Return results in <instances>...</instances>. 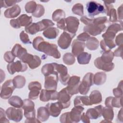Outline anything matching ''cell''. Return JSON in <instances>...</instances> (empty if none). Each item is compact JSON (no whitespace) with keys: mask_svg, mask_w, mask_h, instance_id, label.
Instances as JSON below:
<instances>
[{"mask_svg":"<svg viewBox=\"0 0 123 123\" xmlns=\"http://www.w3.org/2000/svg\"><path fill=\"white\" fill-rule=\"evenodd\" d=\"M32 44L35 49L44 52L46 55L52 56L55 59H59L61 57V54L58 49L57 46L45 41L41 37H36L33 40Z\"/></svg>","mask_w":123,"mask_h":123,"instance_id":"1","label":"cell"},{"mask_svg":"<svg viewBox=\"0 0 123 123\" xmlns=\"http://www.w3.org/2000/svg\"><path fill=\"white\" fill-rule=\"evenodd\" d=\"M54 25V23L49 19H44L37 23H31L29 25L25 27V31L32 35H34L41 31L45 30L49 27Z\"/></svg>","mask_w":123,"mask_h":123,"instance_id":"2","label":"cell"},{"mask_svg":"<svg viewBox=\"0 0 123 123\" xmlns=\"http://www.w3.org/2000/svg\"><path fill=\"white\" fill-rule=\"evenodd\" d=\"M22 108L24 110V115L26 118L25 123H40L37 119H36L35 104L29 99L24 100Z\"/></svg>","mask_w":123,"mask_h":123,"instance_id":"3","label":"cell"},{"mask_svg":"<svg viewBox=\"0 0 123 123\" xmlns=\"http://www.w3.org/2000/svg\"><path fill=\"white\" fill-rule=\"evenodd\" d=\"M93 77L94 75L91 73H88L84 76L78 87L79 92L81 94L86 95L88 93L90 86L94 84Z\"/></svg>","mask_w":123,"mask_h":123,"instance_id":"4","label":"cell"},{"mask_svg":"<svg viewBox=\"0 0 123 123\" xmlns=\"http://www.w3.org/2000/svg\"><path fill=\"white\" fill-rule=\"evenodd\" d=\"M86 10L89 16L92 18L99 13L106 12L104 7L95 1H91L87 3Z\"/></svg>","mask_w":123,"mask_h":123,"instance_id":"5","label":"cell"},{"mask_svg":"<svg viewBox=\"0 0 123 123\" xmlns=\"http://www.w3.org/2000/svg\"><path fill=\"white\" fill-rule=\"evenodd\" d=\"M79 25V21L77 18L73 16L68 17L64 19V31L73 34H76Z\"/></svg>","mask_w":123,"mask_h":123,"instance_id":"6","label":"cell"},{"mask_svg":"<svg viewBox=\"0 0 123 123\" xmlns=\"http://www.w3.org/2000/svg\"><path fill=\"white\" fill-rule=\"evenodd\" d=\"M32 22V18L25 14H22L15 19L10 21L11 25L14 28H20L21 26H27L30 25Z\"/></svg>","mask_w":123,"mask_h":123,"instance_id":"7","label":"cell"},{"mask_svg":"<svg viewBox=\"0 0 123 123\" xmlns=\"http://www.w3.org/2000/svg\"><path fill=\"white\" fill-rule=\"evenodd\" d=\"M55 70L59 74V79L61 83L64 86L67 84L68 80L70 77L68 74L67 68L63 64L53 63Z\"/></svg>","mask_w":123,"mask_h":123,"instance_id":"8","label":"cell"},{"mask_svg":"<svg viewBox=\"0 0 123 123\" xmlns=\"http://www.w3.org/2000/svg\"><path fill=\"white\" fill-rule=\"evenodd\" d=\"M20 60L23 62L27 64L31 69L38 67L41 63V59L38 56L28 53L25 54Z\"/></svg>","mask_w":123,"mask_h":123,"instance_id":"9","label":"cell"},{"mask_svg":"<svg viewBox=\"0 0 123 123\" xmlns=\"http://www.w3.org/2000/svg\"><path fill=\"white\" fill-rule=\"evenodd\" d=\"M122 30L123 28L122 25L119 24L114 23L108 27L106 32L102 35V37L103 39L113 40L115 37L116 34Z\"/></svg>","mask_w":123,"mask_h":123,"instance_id":"10","label":"cell"},{"mask_svg":"<svg viewBox=\"0 0 123 123\" xmlns=\"http://www.w3.org/2000/svg\"><path fill=\"white\" fill-rule=\"evenodd\" d=\"M76 34H73L69 32L64 31L60 36L58 40V44L62 49H67L70 46L72 39Z\"/></svg>","mask_w":123,"mask_h":123,"instance_id":"11","label":"cell"},{"mask_svg":"<svg viewBox=\"0 0 123 123\" xmlns=\"http://www.w3.org/2000/svg\"><path fill=\"white\" fill-rule=\"evenodd\" d=\"M80 78L78 76L74 75L70 77L66 87L69 94L72 96L79 92L78 87L79 86Z\"/></svg>","mask_w":123,"mask_h":123,"instance_id":"12","label":"cell"},{"mask_svg":"<svg viewBox=\"0 0 123 123\" xmlns=\"http://www.w3.org/2000/svg\"><path fill=\"white\" fill-rule=\"evenodd\" d=\"M12 80H8L4 83L1 86L0 97L3 99H8L12 95L15 89Z\"/></svg>","mask_w":123,"mask_h":123,"instance_id":"13","label":"cell"},{"mask_svg":"<svg viewBox=\"0 0 123 123\" xmlns=\"http://www.w3.org/2000/svg\"><path fill=\"white\" fill-rule=\"evenodd\" d=\"M72 96L68 92L66 88H64L58 92V102L62 105V109L68 108L70 106V98Z\"/></svg>","mask_w":123,"mask_h":123,"instance_id":"14","label":"cell"},{"mask_svg":"<svg viewBox=\"0 0 123 123\" xmlns=\"http://www.w3.org/2000/svg\"><path fill=\"white\" fill-rule=\"evenodd\" d=\"M7 68L10 74H13L16 72L25 71L27 69V65L22 61H17L16 62L9 63L7 66Z\"/></svg>","mask_w":123,"mask_h":123,"instance_id":"15","label":"cell"},{"mask_svg":"<svg viewBox=\"0 0 123 123\" xmlns=\"http://www.w3.org/2000/svg\"><path fill=\"white\" fill-rule=\"evenodd\" d=\"M6 116L8 119L16 122L21 121L23 118V113L22 110L15 108L10 107L5 111Z\"/></svg>","mask_w":123,"mask_h":123,"instance_id":"16","label":"cell"},{"mask_svg":"<svg viewBox=\"0 0 123 123\" xmlns=\"http://www.w3.org/2000/svg\"><path fill=\"white\" fill-rule=\"evenodd\" d=\"M106 27V26L105 24L98 25L92 23L91 24L85 26L84 27L83 30L89 35L97 36L101 34V32L105 29Z\"/></svg>","mask_w":123,"mask_h":123,"instance_id":"17","label":"cell"},{"mask_svg":"<svg viewBox=\"0 0 123 123\" xmlns=\"http://www.w3.org/2000/svg\"><path fill=\"white\" fill-rule=\"evenodd\" d=\"M59 80L58 74H50L45 76L44 87L48 90H56Z\"/></svg>","mask_w":123,"mask_h":123,"instance_id":"18","label":"cell"},{"mask_svg":"<svg viewBox=\"0 0 123 123\" xmlns=\"http://www.w3.org/2000/svg\"><path fill=\"white\" fill-rule=\"evenodd\" d=\"M28 87L30 90L28 95L29 98L32 100L37 98L40 93V90L41 89L40 83L37 81L32 82L29 84Z\"/></svg>","mask_w":123,"mask_h":123,"instance_id":"19","label":"cell"},{"mask_svg":"<svg viewBox=\"0 0 123 123\" xmlns=\"http://www.w3.org/2000/svg\"><path fill=\"white\" fill-rule=\"evenodd\" d=\"M58 92L54 90L42 89L40 95V100L41 101L46 102L50 100H55L58 98Z\"/></svg>","mask_w":123,"mask_h":123,"instance_id":"20","label":"cell"},{"mask_svg":"<svg viewBox=\"0 0 123 123\" xmlns=\"http://www.w3.org/2000/svg\"><path fill=\"white\" fill-rule=\"evenodd\" d=\"M46 107L47 108L50 115L54 117H58L63 109L62 105L58 101L55 103H49L46 105Z\"/></svg>","mask_w":123,"mask_h":123,"instance_id":"21","label":"cell"},{"mask_svg":"<svg viewBox=\"0 0 123 123\" xmlns=\"http://www.w3.org/2000/svg\"><path fill=\"white\" fill-rule=\"evenodd\" d=\"M86 44L83 41L75 39L72 45V52L74 56L77 57L80 54L83 52L85 48Z\"/></svg>","mask_w":123,"mask_h":123,"instance_id":"22","label":"cell"},{"mask_svg":"<svg viewBox=\"0 0 123 123\" xmlns=\"http://www.w3.org/2000/svg\"><path fill=\"white\" fill-rule=\"evenodd\" d=\"M84 108L81 106H74L70 112L71 120L73 123H78L81 120V113Z\"/></svg>","mask_w":123,"mask_h":123,"instance_id":"23","label":"cell"},{"mask_svg":"<svg viewBox=\"0 0 123 123\" xmlns=\"http://www.w3.org/2000/svg\"><path fill=\"white\" fill-rule=\"evenodd\" d=\"M103 107L100 105L95 107L94 108H90L86 111V115L91 119H97L101 117Z\"/></svg>","mask_w":123,"mask_h":123,"instance_id":"24","label":"cell"},{"mask_svg":"<svg viewBox=\"0 0 123 123\" xmlns=\"http://www.w3.org/2000/svg\"><path fill=\"white\" fill-rule=\"evenodd\" d=\"M105 104L107 107L121 108L122 107V97L120 98L109 97L106 98Z\"/></svg>","mask_w":123,"mask_h":123,"instance_id":"25","label":"cell"},{"mask_svg":"<svg viewBox=\"0 0 123 123\" xmlns=\"http://www.w3.org/2000/svg\"><path fill=\"white\" fill-rule=\"evenodd\" d=\"M94 65L98 69L102 70L105 72H110L114 68V64L112 62L106 63L100 60V57H98L94 61Z\"/></svg>","mask_w":123,"mask_h":123,"instance_id":"26","label":"cell"},{"mask_svg":"<svg viewBox=\"0 0 123 123\" xmlns=\"http://www.w3.org/2000/svg\"><path fill=\"white\" fill-rule=\"evenodd\" d=\"M21 12L20 6L16 4L13 7L8 8L4 12V16L8 18H12L17 17Z\"/></svg>","mask_w":123,"mask_h":123,"instance_id":"27","label":"cell"},{"mask_svg":"<svg viewBox=\"0 0 123 123\" xmlns=\"http://www.w3.org/2000/svg\"><path fill=\"white\" fill-rule=\"evenodd\" d=\"M89 101L91 105L100 103L102 101V96L98 90H95L92 91L89 96Z\"/></svg>","mask_w":123,"mask_h":123,"instance_id":"28","label":"cell"},{"mask_svg":"<svg viewBox=\"0 0 123 123\" xmlns=\"http://www.w3.org/2000/svg\"><path fill=\"white\" fill-rule=\"evenodd\" d=\"M49 115V113L46 107H40L37 109V119L41 122L48 120Z\"/></svg>","mask_w":123,"mask_h":123,"instance_id":"29","label":"cell"},{"mask_svg":"<svg viewBox=\"0 0 123 123\" xmlns=\"http://www.w3.org/2000/svg\"><path fill=\"white\" fill-rule=\"evenodd\" d=\"M12 52L15 57H17L20 59H21L25 54L27 53L26 49L22 47V46L19 44H16L13 46L12 50Z\"/></svg>","mask_w":123,"mask_h":123,"instance_id":"30","label":"cell"},{"mask_svg":"<svg viewBox=\"0 0 123 123\" xmlns=\"http://www.w3.org/2000/svg\"><path fill=\"white\" fill-rule=\"evenodd\" d=\"M74 106H90L91 105L89 97L88 96H77L74 101Z\"/></svg>","mask_w":123,"mask_h":123,"instance_id":"31","label":"cell"},{"mask_svg":"<svg viewBox=\"0 0 123 123\" xmlns=\"http://www.w3.org/2000/svg\"><path fill=\"white\" fill-rule=\"evenodd\" d=\"M59 30L55 27H49L43 32V36L48 39H54L58 36Z\"/></svg>","mask_w":123,"mask_h":123,"instance_id":"32","label":"cell"},{"mask_svg":"<svg viewBox=\"0 0 123 123\" xmlns=\"http://www.w3.org/2000/svg\"><path fill=\"white\" fill-rule=\"evenodd\" d=\"M107 75L104 72H98L96 73L93 77L94 84L95 85H102L103 84L106 80Z\"/></svg>","mask_w":123,"mask_h":123,"instance_id":"33","label":"cell"},{"mask_svg":"<svg viewBox=\"0 0 123 123\" xmlns=\"http://www.w3.org/2000/svg\"><path fill=\"white\" fill-rule=\"evenodd\" d=\"M102 115L107 122H111L114 117V112L112 108L107 107H104L102 112Z\"/></svg>","mask_w":123,"mask_h":123,"instance_id":"34","label":"cell"},{"mask_svg":"<svg viewBox=\"0 0 123 123\" xmlns=\"http://www.w3.org/2000/svg\"><path fill=\"white\" fill-rule=\"evenodd\" d=\"M41 72L45 76L53 74H58L54 69L53 63L45 64L41 68Z\"/></svg>","mask_w":123,"mask_h":123,"instance_id":"35","label":"cell"},{"mask_svg":"<svg viewBox=\"0 0 123 123\" xmlns=\"http://www.w3.org/2000/svg\"><path fill=\"white\" fill-rule=\"evenodd\" d=\"M8 103L10 105L13 107L20 108L23 106L24 100L18 96H13L10 98L8 100Z\"/></svg>","mask_w":123,"mask_h":123,"instance_id":"36","label":"cell"},{"mask_svg":"<svg viewBox=\"0 0 123 123\" xmlns=\"http://www.w3.org/2000/svg\"><path fill=\"white\" fill-rule=\"evenodd\" d=\"M86 46L88 49L90 50H94L98 48L99 41L94 37H90L87 40Z\"/></svg>","mask_w":123,"mask_h":123,"instance_id":"37","label":"cell"},{"mask_svg":"<svg viewBox=\"0 0 123 123\" xmlns=\"http://www.w3.org/2000/svg\"><path fill=\"white\" fill-rule=\"evenodd\" d=\"M100 46L103 51H108L114 48L116 44L113 40L103 39L100 42Z\"/></svg>","mask_w":123,"mask_h":123,"instance_id":"38","label":"cell"},{"mask_svg":"<svg viewBox=\"0 0 123 123\" xmlns=\"http://www.w3.org/2000/svg\"><path fill=\"white\" fill-rule=\"evenodd\" d=\"M114 56L113 52L111 51H104L100 58L101 61L103 62L106 63H110L112 62Z\"/></svg>","mask_w":123,"mask_h":123,"instance_id":"39","label":"cell"},{"mask_svg":"<svg viewBox=\"0 0 123 123\" xmlns=\"http://www.w3.org/2000/svg\"><path fill=\"white\" fill-rule=\"evenodd\" d=\"M91 55L87 52H82L77 56L78 62L80 64H86L89 62Z\"/></svg>","mask_w":123,"mask_h":123,"instance_id":"40","label":"cell"},{"mask_svg":"<svg viewBox=\"0 0 123 123\" xmlns=\"http://www.w3.org/2000/svg\"><path fill=\"white\" fill-rule=\"evenodd\" d=\"M13 85L16 88H21L25 84V78L21 75H17L12 79Z\"/></svg>","mask_w":123,"mask_h":123,"instance_id":"41","label":"cell"},{"mask_svg":"<svg viewBox=\"0 0 123 123\" xmlns=\"http://www.w3.org/2000/svg\"><path fill=\"white\" fill-rule=\"evenodd\" d=\"M65 16V13L61 9H58L53 12L52 18L54 21L58 22L61 19L64 18Z\"/></svg>","mask_w":123,"mask_h":123,"instance_id":"42","label":"cell"},{"mask_svg":"<svg viewBox=\"0 0 123 123\" xmlns=\"http://www.w3.org/2000/svg\"><path fill=\"white\" fill-rule=\"evenodd\" d=\"M63 62L67 65H72L75 62L74 56L71 53H66L63 56Z\"/></svg>","mask_w":123,"mask_h":123,"instance_id":"43","label":"cell"},{"mask_svg":"<svg viewBox=\"0 0 123 123\" xmlns=\"http://www.w3.org/2000/svg\"><path fill=\"white\" fill-rule=\"evenodd\" d=\"M72 12L79 16H83L84 15V7L82 4L80 3H76L74 4L72 9Z\"/></svg>","mask_w":123,"mask_h":123,"instance_id":"44","label":"cell"},{"mask_svg":"<svg viewBox=\"0 0 123 123\" xmlns=\"http://www.w3.org/2000/svg\"><path fill=\"white\" fill-rule=\"evenodd\" d=\"M37 4L34 1H30L26 3L25 5V10L27 13H33L36 10Z\"/></svg>","mask_w":123,"mask_h":123,"instance_id":"45","label":"cell"},{"mask_svg":"<svg viewBox=\"0 0 123 123\" xmlns=\"http://www.w3.org/2000/svg\"><path fill=\"white\" fill-rule=\"evenodd\" d=\"M45 12V9L41 4L37 5L36 11L32 13V15L35 17L39 18L43 15Z\"/></svg>","mask_w":123,"mask_h":123,"instance_id":"46","label":"cell"},{"mask_svg":"<svg viewBox=\"0 0 123 123\" xmlns=\"http://www.w3.org/2000/svg\"><path fill=\"white\" fill-rule=\"evenodd\" d=\"M113 93L114 96L116 98H120L123 96V81L121 80L119 83L117 88L113 89Z\"/></svg>","mask_w":123,"mask_h":123,"instance_id":"47","label":"cell"},{"mask_svg":"<svg viewBox=\"0 0 123 123\" xmlns=\"http://www.w3.org/2000/svg\"><path fill=\"white\" fill-rule=\"evenodd\" d=\"M108 16H110V21L112 23H115L117 21V17L116 14V11L114 8H112L110 10L108 13L107 14Z\"/></svg>","mask_w":123,"mask_h":123,"instance_id":"48","label":"cell"},{"mask_svg":"<svg viewBox=\"0 0 123 123\" xmlns=\"http://www.w3.org/2000/svg\"><path fill=\"white\" fill-rule=\"evenodd\" d=\"M60 121L62 123H73L71 120L70 112H69L63 113L60 118Z\"/></svg>","mask_w":123,"mask_h":123,"instance_id":"49","label":"cell"},{"mask_svg":"<svg viewBox=\"0 0 123 123\" xmlns=\"http://www.w3.org/2000/svg\"><path fill=\"white\" fill-rule=\"evenodd\" d=\"M20 1L19 0H2L0 2V7L8 8L9 7L15 5L17 2Z\"/></svg>","mask_w":123,"mask_h":123,"instance_id":"50","label":"cell"},{"mask_svg":"<svg viewBox=\"0 0 123 123\" xmlns=\"http://www.w3.org/2000/svg\"><path fill=\"white\" fill-rule=\"evenodd\" d=\"M20 38L22 42L24 44H31V42L30 41L28 35L25 33L24 31H22L20 34Z\"/></svg>","mask_w":123,"mask_h":123,"instance_id":"51","label":"cell"},{"mask_svg":"<svg viewBox=\"0 0 123 123\" xmlns=\"http://www.w3.org/2000/svg\"><path fill=\"white\" fill-rule=\"evenodd\" d=\"M15 57L12 53V51H7L4 55V59L8 63L13 62L15 59Z\"/></svg>","mask_w":123,"mask_h":123,"instance_id":"52","label":"cell"},{"mask_svg":"<svg viewBox=\"0 0 123 123\" xmlns=\"http://www.w3.org/2000/svg\"><path fill=\"white\" fill-rule=\"evenodd\" d=\"M107 21H108L107 18L105 16H104V17H99L93 19V23L97 25H104V24L107 23Z\"/></svg>","mask_w":123,"mask_h":123,"instance_id":"53","label":"cell"},{"mask_svg":"<svg viewBox=\"0 0 123 123\" xmlns=\"http://www.w3.org/2000/svg\"><path fill=\"white\" fill-rule=\"evenodd\" d=\"M90 37V35L85 32L79 34L77 37V39L79 41L84 42L87 40Z\"/></svg>","mask_w":123,"mask_h":123,"instance_id":"54","label":"cell"},{"mask_svg":"<svg viewBox=\"0 0 123 123\" xmlns=\"http://www.w3.org/2000/svg\"><path fill=\"white\" fill-rule=\"evenodd\" d=\"M6 112H4V111L1 108L0 112V121L2 123H9V120L6 118Z\"/></svg>","mask_w":123,"mask_h":123,"instance_id":"55","label":"cell"},{"mask_svg":"<svg viewBox=\"0 0 123 123\" xmlns=\"http://www.w3.org/2000/svg\"><path fill=\"white\" fill-rule=\"evenodd\" d=\"M115 44L118 46L123 45V33H121L116 36L115 38Z\"/></svg>","mask_w":123,"mask_h":123,"instance_id":"56","label":"cell"},{"mask_svg":"<svg viewBox=\"0 0 123 123\" xmlns=\"http://www.w3.org/2000/svg\"><path fill=\"white\" fill-rule=\"evenodd\" d=\"M122 50H123V45L120 46L118 49H117L114 51V56L116 57H122Z\"/></svg>","mask_w":123,"mask_h":123,"instance_id":"57","label":"cell"},{"mask_svg":"<svg viewBox=\"0 0 123 123\" xmlns=\"http://www.w3.org/2000/svg\"><path fill=\"white\" fill-rule=\"evenodd\" d=\"M80 20L82 22H83L84 24H86V25H88L90 24H91L92 23H93V19H89L86 16H82L81 19Z\"/></svg>","mask_w":123,"mask_h":123,"instance_id":"58","label":"cell"},{"mask_svg":"<svg viewBox=\"0 0 123 123\" xmlns=\"http://www.w3.org/2000/svg\"><path fill=\"white\" fill-rule=\"evenodd\" d=\"M90 119L86 115L85 113H83L81 116V120L82 121L85 123H90Z\"/></svg>","mask_w":123,"mask_h":123,"instance_id":"59","label":"cell"},{"mask_svg":"<svg viewBox=\"0 0 123 123\" xmlns=\"http://www.w3.org/2000/svg\"><path fill=\"white\" fill-rule=\"evenodd\" d=\"M118 14L119 19L122 20L123 19V5H121L118 9Z\"/></svg>","mask_w":123,"mask_h":123,"instance_id":"60","label":"cell"},{"mask_svg":"<svg viewBox=\"0 0 123 123\" xmlns=\"http://www.w3.org/2000/svg\"><path fill=\"white\" fill-rule=\"evenodd\" d=\"M118 120L120 121L121 122H123V112H122V109L121 108L120 111H119L118 114Z\"/></svg>","mask_w":123,"mask_h":123,"instance_id":"61","label":"cell"}]
</instances>
